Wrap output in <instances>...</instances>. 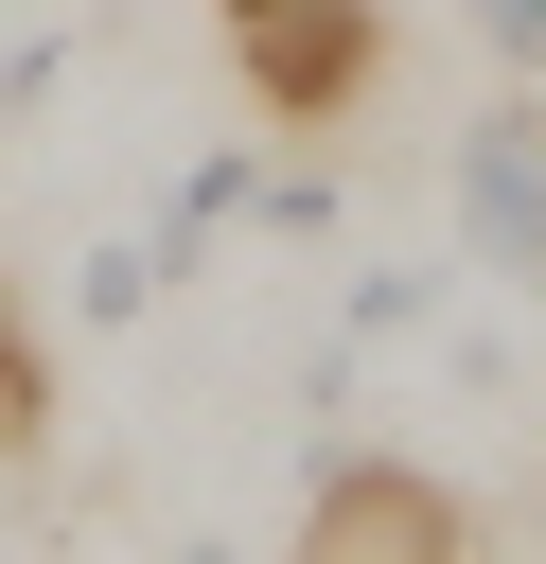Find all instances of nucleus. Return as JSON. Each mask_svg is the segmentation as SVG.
<instances>
[{
	"label": "nucleus",
	"instance_id": "1",
	"mask_svg": "<svg viewBox=\"0 0 546 564\" xmlns=\"http://www.w3.org/2000/svg\"><path fill=\"white\" fill-rule=\"evenodd\" d=\"M229 53L282 123H335L370 88V0H229Z\"/></svg>",
	"mask_w": 546,
	"mask_h": 564
},
{
	"label": "nucleus",
	"instance_id": "2",
	"mask_svg": "<svg viewBox=\"0 0 546 564\" xmlns=\"http://www.w3.org/2000/svg\"><path fill=\"white\" fill-rule=\"evenodd\" d=\"M458 229L493 247V282H546V123L528 106H493L458 141Z\"/></svg>",
	"mask_w": 546,
	"mask_h": 564
},
{
	"label": "nucleus",
	"instance_id": "3",
	"mask_svg": "<svg viewBox=\"0 0 546 564\" xmlns=\"http://www.w3.org/2000/svg\"><path fill=\"white\" fill-rule=\"evenodd\" d=\"M299 564H458V511H440V494H423L405 458H352V476L317 494Z\"/></svg>",
	"mask_w": 546,
	"mask_h": 564
},
{
	"label": "nucleus",
	"instance_id": "4",
	"mask_svg": "<svg viewBox=\"0 0 546 564\" xmlns=\"http://www.w3.org/2000/svg\"><path fill=\"white\" fill-rule=\"evenodd\" d=\"M247 194H264V176H247V159H194V176H176V247H194V229H229V212H247Z\"/></svg>",
	"mask_w": 546,
	"mask_h": 564
},
{
	"label": "nucleus",
	"instance_id": "5",
	"mask_svg": "<svg viewBox=\"0 0 546 564\" xmlns=\"http://www.w3.org/2000/svg\"><path fill=\"white\" fill-rule=\"evenodd\" d=\"M18 423H35V335L0 317V441H18Z\"/></svg>",
	"mask_w": 546,
	"mask_h": 564
},
{
	"label": "nucleus",
	"instance_id": "6",
	"mask_svg": "<svg viewBox=\"0 0 546 564\" xmlns=\"http://www.w3.org/2000/svg\"><path fill=\"white\" fill-rule=\"evenodd\" d=\"M476 18H493V53H528V70H546V0H476Z\"/></svg>",
	"mask_w": 546,
	"mask_h": 564
}]
</instances>
